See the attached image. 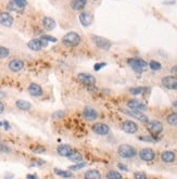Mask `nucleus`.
I'll return each mask as SVG.
<instances>
[{
  "mask_svg": "<svg viewBox=\"0 0 177 179\" xmlns=\"http://www.w3.org/2000/svg\"><path fill=\"white\" fill-rule=\"evenodd\" d=\"M81 38L80 34H77V33L75 32L66 33L63 36V38H62V43H63V46L69 48L77 47L81 43Z\"/></svg>",
  "mask_w": 177,
  "mask_h": 179,
  "instance_id": "obj_1",
  "label": "nucleus"
},
{
  "mask_svg": "<svg viewBox=\"0 0 177 179\" xmlns=\"http://www.w3.org/2000/svg\"><path fill=\"white\" fill-rule=\"evenodd\" d=\"M117 154L122 159H133L136 156L137 150L130 145H121L117 149Z\"/></svg>",
  "mask_w": 177,
  "mask_h": 179,
  "instance_id": "obj_2",
  "label": "nucleus"
},
{
  "mask_svg": "<svg viewBox=\"0 0 177 179\" xmlns=\"http://www.w3.org/2000/svg\"><path fill=\"white\" fill-rule=\"evenodd\" d=\"M127 63L134 72H136L137 74H141L145 67L148 66V63L143 59H138V58H130L127 60Z\"/></svg>",
  "mask_w": 177,
  "mask_h": 179,
  "instance_id": "obj_3",
  "label": "nucleus"
},
{
  "mask_svg": "<svg viewBox=\"0 0 177 179\" xmlns=\"http://www.w3.org/2000/svg\"><path fill=\"white\" fill-rule=\"evenodd\" d=\"M91 40L94 41L95 45L99 49H101V50L108 51L112 47V43H111L110 40H108L107 38H104V37H100V36H97V35H91Z\"/></svg>",
  "mask_w": 177,
  "mask_h": 179,
  "instance_id": "obj_4",
  "label": "nucleus"
},
{
  "mask_svg": "<svg viewBox=\"0 0 177 179\" xmlns=\"http://www.w3.org/2000/svg\"><path fill=\"white\" fill-rule=\"evenodd\" d=\"M147 129L148 131L151 134V136L155 137V136H159L160 134L163 131V124L160 120H150V122L147 123Z\"/></svg>",
  "mask_w": 177,
  "mask_h": 179,
  "instance_id": "obj_5",
  "label": "nucleus"
},
{
  "mask_svg": "<svg viewBox=\"0 0 177 179\" xmlns=\"http://www.w3.org/2000/svg\"><path fill=\"white\" fill-rule=\"evenodd\" d=\"M77 80L84 86L88 87V86H95L96 85V77L89 73H80L77 75Z\"/></svg>",
  "mask_w": 177,
  "mask_h": 179,
  "instance_id": "obj_6",
  "label": "nucleus"
},
{
  "mask_svg": "<svg viewBox=\"0 0 177 179\" xmlns=\"http://www.w3.org/2000/svg\"><path fill=\"white\" fill-rule=\"evenodd\" d=\"M81 115L88 122H95L98 117H99V114L96 111V109L91 108V106H85L83 109V112H81Z\"/></svg>",
  "mask_w": 177,
  "mask_h": 179,
  "instance_id": "obj_7",
  "label": "nucleus"
},
{
  "mask_svg": "<svg viewBox=\"0 0 177 179\" xmlns=\"http://www.w3.org/2000/svg\"><path fill=\"white\" fill-rule=\"evenodd\" d=\"M162 86L169 90H177V77L174 75L165 76L161 80Z\"/></svg>",
  "mask_w": 177,
  "mask_h": 179,
  "instance_id": "obj_8",
  "label": "nucleus"
},
{
  "mask_svg": "<svg viewBox=\"0 0 177 179\" xmlns=\"http://www.w3.org/2000/svg\"><path fill=\"white\" fill-rule=\"evenodd\" d=\"M121 128L124 132L128 135H134L138 131V125L134 122V120H127L125 122L122 123L121 125Z\"/></svg>",
  "mask_w": 177,
  "mask_h": 179,
  "instance_id": "obj_9",
  "label": "nucleus"
},
{
  "mask_svg": "<svg viewBox=\"0 0 177 179\" xmlns=\"http://www.w3.org/2000/svg\"><path fill=\"white\" fill-rule=\"evenodd\" d=\"M121 112L126 114V115H129L132 116V117L136 118V120H140V122L143 123H148L149 122V118L148 116L146 115V114H143V112H140V111H135V110H123V109H121Z\"/></svg>",
  "mask_w": 177,
  "mask_h": 179,
  "instance_id": "obj_10",
  "label": "nucleus"
},
{
  "mask_svg": "<svg viewBox=\"0 0 177 179\" xmlns=\"http://www.w3.org/2000/svg\"><path fill=\"white\" fill-rule=\"evenodd\" d=\"M91 130L98 136H107L110 132V127L106 123H95L91 126Z\"/></svg>",
  "mask_w": 177,
  "mask_h": 179,
  "instance_id": "obj_11",
  "label": "nucleus"
},
{
  "mask_svg": "<svg viewBox=\"0 0 177 179\" xmlns=\"http://www.w3.org/2000/svg\"><path fill=\"white\" fill-rule=\"evenodd\" d=\"M47 46H48V43L41 38L32 39V40H29V43H27V47L33 51H39V50H41V49L46 48Z\"/></svg>",
  "mask_w": 177,
  "mask_h": 179,
  "instance_id": "obj_12",
  "label": "nucleus"
},
{
  "mask_svg": "<svg viewBox=\"0 0 177 179\" xmlns=\"http://www.w3.org/2000/svg\"><path fill=\"white\" fill-rule=\"evenodd\" d=\"M24 61L21 59H12L11 61H9L8 63V69H10L12 73H18V72L22 71L24 69Z\"/></svg>",
  "mask_w": 177,
  "mask_h": 179,
  "instance_id": "obj_13",
  "label": "nucleus"
},
{
  "mask_svg": "<svg viewBox=\"0 0 177 179\" xmlns=\"http://www.w3.org/2000/svg\"><path fill=\"white\" fill-rule=\"evenodd\" d=\"M139 156L143 162H152L155 159V152L150 148H143L139 152Z\"/></svg>",
  "mask_w": 177,
  "mask_h": 179,
  "instance_id": "obj_14",
  "label": "nucleus"
},
{
  "mask_svg": "<svg viewBox=\"0 0 177 179\" xmlns=\"http://www.w3.org/2000/svg\"><path fill=\"white\" fill-rule=\"evenodd\" d=\"M126 106L128 108V110L140 111V112H143V111H145L147 109L146 104L143 103V102H140L137 99H132V100H129V101H127Z\"/></svg>",
  "mask_w": 177,
  "mask_h": 179,
  "instance_id": "obj_15",
  "label": "nucleus"
},
{
  "mask_svg": "<svg viewBox=\"0 0 177 179\" xmlns=\"http://www.w3.org/2000/svg\"><path fill=\"white\" fill-rule=\"evenodd\" d=\"M14 23V18L9 12H0V25L4 27H11Z\"/></svg>",
  "mask_w": 177,
  "mask_h": 179,
  "instance_id": "obj_16",
  "label": "nucleus"
},
{
  "mask_svg": "<svg viewBox=\"0 0 177 179\" xmlns=\"http://www.w3.org/2000/svg\"><path fill=\"white\" fill-rule=\"evenodd\" d=\"M80 22L84 27L90 26L92 24V22H94V15L90 12L84 11V12H81L80 14Z\"/></svg>",
  "mask_w": 177,
  "mask_h": 179,
  "instance_id": "obj_17",
  "label": "nucleus"
},
{
  "mask_svg": "<svg viewBox=\"0 0 177 179\" xmlns=\"http://www.w3.org/2000/svg\"><path fill=\"white\" fill-rule=\"evenodd\" d=\"M29 95H31L32 97H41L44 95V90H43V87H41L40 85H38V84L36 83H31L29 85Z\"/></svg>",
  "mask_w": 177,
  "mask_h": 179,
  "instance_id": "obj_18",
  "label": "nucleus"
},
{
  "mask_svg": "<svg viewBox=\"0 0 177 179\" xmlns=\"http://www.w3.org/2000/svg\"><path fill=\"white\" fill-rule=\"evenodd\" d=\"M175 160H176V154L174 151L166 150V151H163L161 153V161L163 163L169 164V163L175 162Z\"/></svg>",
  "mask_w": 177,
  "mask_h": 179,
  "instance_id": "obj_19",
  "label": "nucleus"
},
{
  "mask_svg": "<svg viewBox=\"0 0 177 179\" xmlns=\"http://www.w3.org/2000/svg\"><path fill=\"white\" fill-rule=\"evenodd\" d=\"M41 24H43L44 28H45L46 31H52V29H55V26H57L55 21L53 20L52 18H50V16H44L43 20H41Z\"/></svg>",
  "mask_w": 177,
  "mask_h": 179,
  "instance_id": "obj_20",
  "label": "nucleus"
},
{
  "mask_svg": "<svg viewBox=\"0 0 177 179\" xmlns=\"http://www.w3.org/2000/svg\"><path fill=\"white\" fill-rule=\"evenodd\" d=\"M87 6V0H71V8L74 11H84Z\"/></svg>",
  "mask_w": 177,
  "mask_h": 179,
  "instance_id": "obj_21",
  "label": "nucleus"
},
{
  "mask_svg": "<svg viewBox=\"0 0 177 179\" xmlns=\"http://www.w3.org/2000/svg\"><path fill=\"white\" fill-rule=\"evenodd\" d=\"M57 152H58V154L61 155V156L67 157L72 152H73V149H72V146L69 145H60L57 148Z\"/></svg>",
  "mask_w": 177,
  "mask_h": 179,
  "instance_id": "obj_22",
  "label": "nucleus"
},
{
  "mask_svg": "<svg viewBox=\"0 0 177 179\" xmlns=\"http://www.w3.org/2000/svg\"><path fill=\"white\" fill-rule=\"evenodd\" d=\"M15 105L16 108L18 109V110L21 111H24V112H26V111H29L32 109V104L29 103V101H26V100H22V99H18L15 101Z\"/></svg>",
  "mask_w": 177,
  "mask_h": 179,
  "instance_id": "obj_23",
  "label": "nucleus"
},
{
  "mask_svg": "<svg viewBox=\"0 0 177 179\" xmlns=\"http://www.w3.org/2000/svg\"><path fill=\"white\" fill-rule=\"evenodd\" d=\"M84 179H102V175L97 169H89L85 173Z\"/></svg>",
  "mask_w": 177,
  "mask_h": 179,
  "instance_id": "obj_24",
  "label": "nucleus"
},
{
  "mask_svg": "<svg viewBox=\"0 0 177 179\" xmlns=\"http://www.w3.org/2000/svg\"><path fill=\"white\" fill-rule=\"evenodd\" d=\"M53 173L58 176V177H61L64 179H69L73 177V173L71 171H64L61 168H53Z\"/></svg>",
  "mask_w": 177,
  "mask_h": 179,
  "instance_id": "obj_25",
  "label": "nucleus"
},
{
  "mask_svg": "<svg viewBox=\"0 0 177 179\" xmlns=\"http://www.w3.org/2000/svg\"><path fill=\"white\" fill-rule=\"evenodd\" d=\"M69 161L73 162V163H80V162H83L84 157H83V154L80 152V151H76V150H73V152L67 156Z\"/></svg>",
  "mask_w": 177,
  "mask_h": 179,
  "instance_id": "obj_26",
  "label": "nucleus"
},
{
  "mask_svg": "<svg viewBox=\"0 0 177 179\" xmlns=\"http://www.w3.org/2000/svg\"><path fill=\"white\" fill-rule=\"evenodd\" d=\"M129 94L133 95V96H139V95H143L145 92L149 91V88L147 87H143V86H139V87H133L129 88Z\"/></svg>",
  "mask_w": 177,
  "mask_h": 179,
  "instance_id": "obj_27",
  "label": "nucleus"
},
{
  "mask_svg": "<svg viewBox=\"0 0 177 179\" xmlns=\"http://www.w3.org/2000/svg\"><path fill=\"white\" fill-rule=\"evenodd\" d=\"M166 122L169 126H173V127H177V112H173L171 114H169L166 118Z\"/></svg>",
  "mask_w": 177,
  "mask_h": 179,
  "instance_id": "obj_28",
  "label": "nucleus"
},
{
  "mask_svg": "<svg viewBox=\"0 0 177 179\" xmlns=\"http://www.w3.org/2000/svg\"><path fill=\"white\" fill-rule=\"evenodd\" d=\"M107 179H123V176L121 173H118L117 171H109L106 175Z\"/></svg>",
  "mask_w": 177,
  "mask_h": 179,
  "instance_id": "obj_29",
  "label": "nucleus"
},
{
  "mask_svg": "<svg viewBox=\"0 0 177 179\" xmlns=\"http://www.w3.org/2000/svg\"><path fill=\"white\" fill-rule=\"evenodd\" d=\"M8 8H9V10L14 11V12H18V13H22L23 11H24V8H21V7H18V4H16L15 2L13 1V0H12V1L9 2Z\"/></svg>",
  "mask_w": 177,
  "mask_h": 179,
  "instance_id": "obj_30",
  "label": "nucleus"
},
{
  "mask_svg": "<svg viewBox=\"0 0 177 179\" xmlns=\"http://www.w3.org/2000/svg\"><path fill=\"white\" fill-rule=\"evenodd\" d=\"M87 166V163L86 162H80V163H75L74 165L69 167V171H80V169L84 168V167Z\"/></svg>",
  "mask_w": 177,
  "mask_h": 179,
  "instance_id": "obj_31",
  "label": "nucleus"
},
{
  "mask_svg": "<svg viewBox=\"0 0 177 179\" xmlns=\"http://www.w3.org/2000/svg\"><path fill=\"white\" fill-rule=\"evenodd\" d=\"M148 65L152 71H160V69H162V64L158 61H154V60H152V61L149 62Z\"/></svg>",
  "mask_w": 177,
  "mask_h": 179,
  "instance_id": "obj_32",
  "label": "nucleus"
},
{
  "mask_svg": "<svg viewBox=\"0 0 177 179\" xmlns=\"http://www.w3.org/2000/svg\"><path fill=\"white\" fill-rule=\"evenodd\" d=\"M10 55V50L6 47L0 46V59H6Z\"/></svg>",
  "mask_w": 177,
  "mask_h": 179,
  "instance_id": "obj_33",
  "label": "nucleus"
},
{
  "mask_svg": "<svg viewBox=\"0 0 177 179\" xmlns=\"http://www.w3.org/2000/svg\"><path fill=\"white\" fill-rule=\"evenodd\" d=\"M139 139H140V140H143V141H146V142H152V143L157 142V141L159 140V139H158V138H155V137H153V136L139 137Z\"/></svg>",
  "mask_w": 177,
  "mask_h": 179,
  "instance_id": "obj_34",
  "label": "nucleus"
},
{
  "mask_svg": "<svg viewBox=\"0 0 177 179\" xmlns=\"http://www.w3.org/2000/svg\"><path fill=\"white\" fill-rule=\"evenodd\" d=\"M65 116V112L64 111H55V113H52V117L55 120H60V118H63Z\"/></svg>",
  "mask_w": 177,
  "mask_h": 179,
  "instance_id": "obj_35",
  "label": "nucleus"
},
{
  "mask_svg": "<svg viewBox=\"0 0 177 179\" xmlns=\"http://www.w3.org/2000/svg\"><path fill=\"white\" fill-rule=\"evenodd\" d=\"M134 178L135 179H148L147 175L145 173H143V171H136V173H134Z\"/></svg>",
  "mask_w": 177,
  "mask_h": 179,
  "instance_id": "obj_36",
  "label": "nucleus"
},
{
  "mask_svg": "<svg viewBox=\"0 0 177 179\" xmlns=\"http://www.w3.org/2000/svg\"><path fill=\"white\" fill-rule=\"evenodd\" d=\"M0 152H6V153H10L11 152V149L9 148L6 143L3 142H0Z\"/></svg>",
  "mask_w": 177,
  "mask_h": 179,
  "instance_id": "obj_37",
  "label": "nucleus"
},
{
  "mask_svg": "<svg viewBox=\"0 0 177 179\" xmlns=\"http://www.w3.org/2000/svg\"><path fill=\"white\" fill-rule=\"evenodd\" d=\"M41 39H44L45 41H50V43H55L57 41V38H55V37L52 36H48V35H43V36L40 37Z\"/></svg>",
  "mask_w": 177,
  "mask_h": 179,
  "instance_id": "obj_38",
  "label": "nucleus"
},
{
  "mask_svg": "<svg viewBox=\"0 0 177 179\" xmlns=\"http://www.w3.org/2000/svg\"><path fill=\"white\" fill-rule=\"evenodd\" d=\"M13 1L21 8H25L27 6V0H13Z\"/></svg>",
  "mask_w": 177,
  "mask_h": 179,
  "instance_id": "obj_39",
  "label": "nucleus"
},
{
  "mask_svg": "<svg viewBox=\"0 0 177 179\" xmlns=\"http://www.w3.org/2000/svg\"><path fill=\"white\" fill-rule=\"evenodd\" d=\"M106 65H107L106 62H101V63H96V64H95V66H94V69H95L96 72H98V71H100L101 69H103V67L106 66Z\"/></svg>",
  "mask_w": 177,
  "mask_h": 179,
  "instance_id": "obj_40",
  "label": "nucleus"
},
{
  "mask_svg": "<svg viewBox=\"0 0 177 179\" xmlns=\"http://www.w3.org/2000/svg\"><path fill=\"white\" fill-rule=\"evenodd\" d=\"M32 150L35 153H44L46 151V149L43 148V146H37V148H32Z\"/></svg>",
  "mask_w": 177,
  "mask_h": 179,
  "instance_id": "obj_41",
  "label": "nucleus"
},
{
  "mask_svg": "<svg viewBox=\"0 0 177 179\" xmlns=\"http://www.w3.org/2000/svg\"><path fill=\"white\" fill-rule=\"evenodd\" d=\"M45 164V161H41V160H36L34 163H32L31 166H43Z\"/></svg>",
  "mask_w": 177,
  "mask_h": 179,
  "instance_id": "obj_42",
  "label": "nucleus"
},
{
  "mask_svg": "<svg viewBox=\"0 0 177 179\" xmlns=\"http://www.w3.org/2000/svg\"><path fill=\"white\" fill-rule=\"evenodd\" d=\"M117 167H118L120 169H122V171H128V167H127L126 165L122 164V163H118V164H117Z\"/></svg>",
  "mask_w": 177,
  "mask_h": 179,
  "instance_id": "obj_43",
  "label": "nucleus"
},
{
  "mask_svg": "<svg viewBox=\"0 0 177 179\" xmlns=\"http://www.w3.org/2000/svg\"><path fill=\"white\" fill-rule=\"evenodd\" d=\"M4 110H6V105H4L3 102L0 100V114H2L4 112Z\"/></svg>",
  "mask_w": 177,
  "mask_h": 179,
  "instance_id": "obj_44",
  "label": "nucleus"
},
{
  "mask_svg": "<svg viewBox=\"0 0 177 179\" xmlns=\"http://www.w3.org/2000/svg\"><path fill=\"white\" fill-rule=\"evenodd\" d=\"M171 73L175 74V75H177V65H174L173 67L171 69Z\"/></svg>",
  "mask_w": 177,
  "mask_h": 179,
  "instance_id": "obj_45",
  "label": "nucleus"
},
{
  "mask_svg": "<svg viewBox=\"0 0 177 179\" xmlns=\"http://www.w3.org/2000/svg\"><path fill=\"white\" fill-rule=\"evenodd\" d=\"M27 179H38V177H37L36 175H32V174H29V175L26 176Z\"/></svg>",
  "mask_w": 177,
  "mask_h": 179,
  "instance_id": "obj_46",
  "label": "nucleus"
},
{
  "mask_svg": "<svg viewBox=\"0 0 177 179\" xmlns=\"http://www.w3.org/2000/svg\"><path fill=\"white\" fill-rule=\"evenodd\" d=\"M3 127H4V128H6L7 130L10 129V124H9L8 122H3Z\"/></svg>",
  "mask_w": 177,
  "mask_h": 179,
  "instance_id": "obj_47",
  "label": "nucleus"
},
{
  "mask_svg": "<svg viewBox=\"0 0 177 179\" xmlns=\"http://www.w3.org/2000/svg\"><path fill=\"white\" fill-rule=\"evenodd\" d=\"M173 109L177 110V101H174V102H173Z\"/></svg>",
  "mask_w": 177,
  "mask_h": 179,
  "instance_id": "obj_48",
  "label": "nucleus"
},
{
  "mask_svg": "<svg viewBox=\"0 0 177 179\" xmlns=\"http://www.w3.org/2000/svg\"><path fill=\"white\" fill-rule=\"evenodd\" d=\"M4 96H6V95H4V92H2V90H0V99H1V98H3Z\"/></svg>",
  "mask_w": 177,
  "mask_h": 179,
  "instance_id": "obj_49",
  "label": "nucleus"
},
{
  "mask_svg": "<svg viewBox=\"0 0 177 179\" xmlns=\"http://www.w3.org/2000/svg\"><path fill=\"white\" fill-rule=\"evenodd\" d=\"M3 126V122H0V127Z\"/></svg>",
  "mask_w": 177,
  "mask_h": 179,
  "instance_id": "obj_50",
  "label": "nucleus"
}]
</instances>
